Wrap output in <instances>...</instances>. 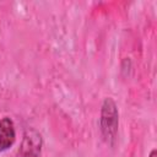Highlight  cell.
Here are the masks:
<instances>
[{"mask_svg": "<svg viewBox=\"0 0 157 157\" xmlns=\"http://www.w3.org/2000/svg\"><path fill=\"white\" fill-rule=\"evenodd\" d=\"M99 131L103 141L114 146L119 131V109L112 97H105L99 112Z\"/></svg>", "mask_w": 157, "mask_h": 157, "instance_id": "1", "label": "cell"}, {"mask_svg": "<svg viewBox=\"0 0 157 157\" xmlns=\"http://www.w3.org/2000/svg\"><path fill=\"white\" fill-rule=\"evenodd\" d=\"M42 146L43 140L40 132L34 128H28L23 132L18 153L21 157H39L42 152Z\"/></svg>", "mask_w": 157, "mask_h": 157, "instance_id": "2", "label": "cell"}, {"mask_svg": "<svg viewBox=\"0 0 157 157\" xmlns=\"http://www.w3.org/2000/svg\"><path fill=\"white\" fill-rule=\"evenodd\" d=\"M16 141V129L10 117L0 118V152L7 151Z\"/></svg>", "mask_w": 157, "mask_h": 157, "instance_id": "3", "label": "cell"}, {"mask_svg": "<svg viewBox=\"0 0 157 157\" xmlns=\"http://www.w3.org/2000/svg\"><path fill=\"white\" fill-rule=\"evenodd\" d=\"M148 157H157V150H156V148H153V150L150 152Z\"/></svg>", "mask_w": 157, "mask_h": 157, "instance_id": "4", "label": "cell"}]
</instances>
